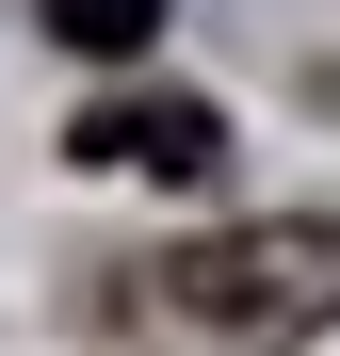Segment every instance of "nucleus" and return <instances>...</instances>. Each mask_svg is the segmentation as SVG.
<instances>
[{
	"label": "nucleus",
	"instance_id": "nucleus-1",
	"mask_svg": "<svg viewBox=\"0 0 340 356\" xmlns=\"http://www.w3.org/2000/svg\"><path fill=\"white\" fill-rule=\"evenodd\" d=\"M340 324V211H275V227H211L113 275V340L162 356H275Z\"/></svg>",
	"mask_w": 340,
	"mask_h": 356
},
{
	"label": "nucleus",
	"instance_id": "nucleus-2",
	"mask_svg": "<svg viewBox=\"0 0 340 356\" xmlns=\"http://www.w3.org/2000/svg\"><path fill=\"white\" fill-rule=\"evenodd\" d=\"M65 146H81V162H130V178H211V162H227L211 97H97Z\"/></svg>",
	"mask_w": 340,
	"mask_h": 356
},
{
	"label": "nucleus",
	"instance_id": "nucleus-3",
	"mask_svg": "<svg viewBox=\"0 0 340 356\" xmlns=\"http://www.w3.org/2000/svg\"><path fill=\"white\" fill-rule=\"evenodd\" d=\"M49 33H65V49H97V65H130V49L162 33V0H49Z\"/></svg>",
	"mask_w": 340,
	"mask_h": 356
}]
</instances>
